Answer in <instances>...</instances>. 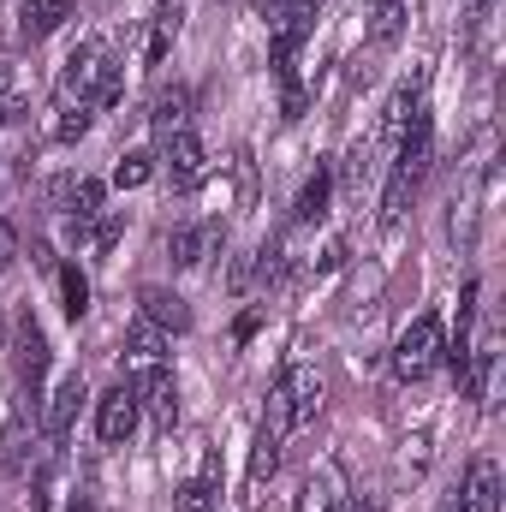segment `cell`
Masks as SVG:
<instances>
[{
  "instance_id": "6da1fadb",
  "label": "cell",
  "mask_w": 506,
  "mask_h": 512,
  "mask_svg": "<svg viewBox=\"0 0 506 512\" xmlns=\"http://www.w3.org/2000/svg\"><path fill=\"white\" fill-rule=\"evenodd\" d=\"M316 411H322V376L298 364V370H286L280 382L268 387V405H262V429L286 441L298 423H316Z\"/></svg>"
},
{
  "instance_id": "7a4b0ae2",
  "label": "cell",
  "mask_w": 506,
  "mask_h": 512,
  "mask_svg": "<svg viewBox=\"0 0 506 512\" xmlns=\"http://www.w3.org/2000/svg\"><path fill=\"white\" fill-rule=\"evenodd\" d=\"M441 346H447L441 316H417V322L393 340V376H399V382H423V376L441 364Z\"/></svg>"
},
{
  "instance_id": "3957f363",
  "label": "cell",
  "mask_w": 506,
  "mask_h": 512,
  "mask_svg": "<svg viewBox=\"0 0 506 512\" xmlns=\"http://www.w3.org/2000/svg\"><path fill=\"white\" fill-rule=\"evenodd\" d=\"M48 334L36 328V316H18V328H12V376L24 387V405H36L42 399V376H48Z\"/></svg>"
},
{
  "instance_id": "277c9868",
  "label": "cell",
  "mask_w": 506,
  "mask_h": 512,
  "mask_svg": "<svg viewBox=\"0 0 506 512\" xmlns=\"http://www.w3.org/2000/svg\"><path fill=\"white\" fill-rule=\"evenodd\" d=\"M108 66H114L108 42H78L72 60H66V72H60V96H78V102L90 108V90L108 78Z\"/></svg>"
},
{
  "instance_id": "5b68a950",
  "label": "cell",
  "mask_w": 506,
  "mask_h": 512,
  "mask_svg": "<svg viewBox=\"0 0 506 512\" xmlns=\"http://www.w3.org/2000/svg\"><path fill=\"white\" fill-rule=\"evenodd\" d=\"M167 179H173V191H197L209 179V149H203L197 131L167 137Z\"/></svg>"
},
{
  "instance_id": "8992f818",
  "label": "cell",
  "mask_w": 506,
  "mask_h": 512,
  "mask_svg": "<svg viewBox=\"0 0 506 512\" xmlns=\"http://www.w3.org/2000/svg\"><path fill=\"white\" fill-rule=\"evenodd\" d=\"M96 429H102L108 447H126L131 435H137V393H131L126 382L108 387V393L96 399Z\"/></svg>"
},
{
  "instance_id": "52a82bcc",
  "label": "cell",
  "mask_w": 506,
  "mask_h": 512,
  "mask_svg": "<svg viewBox=\"0 0 506 512\" xmlns=\"http://www.w3.org/2000/svg\"><path fill=\"white\" fill-rule=\"evenodd\" d=\"M429 161H435V126H429V108L417 102V114H411V126H405V137H399V179H423L429 173Z\"/></svg>"
},
{
  "instance_id": "ba28073f",
  "label": "cell",
  "mask_w": 506,
  "mask_h": 512,
  "mask_svg": "<svg viewBox=\"0 0 506 512\" xmlns=\"http://www.w3.org/2000/svg\"><path fill=\"white\" fill-rule=\"evenodd\" d=\"M227 245V227L221 221H191V227H173L167 233V256L179 262V268H197L203 256H215Z\"/></svg>"
},
{
  "instance_id": "9c48e42d",
  "label": "cell",
  "mask_w": 506,
  "mask_h": 512,
  "mask_svg": "<svg viewBox=\"0 0 506 512\" xmlns=\"http://www.w3.org/2000/svg\"><path fill=\"white\" fill-rule=\"evenodd\" d=\"M137 411H149V423H155L161 435H173V423H179V382H173V370H167V364L143 376Z\"/></svg>"
},
{
  "instance_id": "30bf717a",
  "label": "cell",
  "mask_w": 506,
  "mask_h": 512,
  "mask_svg": "<svg viewBox=\"0 0 506 512\" xmlns=\"http://www.w3.org/2000/svg\"><path fill=\"white\" fill-rule=\"evenodd\" d=\"M447 512H501V465H495V459H477V465L465 471L459 501Z\"/></svg>"
},
{
  "instance_id": "8fae6325",
  "label": "cell",
  "mask_w": 506,
  "mask_h": 512,
  "mask_svg": "<svg viewBox=\"0 0 506 512\" xmlns=\"http://www.w3.org/2000/svg\"><path fill=\"white\" fill-rule=\"evenodd\" d=\"M84 399H90V387H84V376H60V387L48 393V411H42V429L60 441L72 423H78V411H84Z\"/></svg>"
},
{
  "instance_id": "7c38bea8",
  "label": "cell",
  "mask_w": 506,
  "mask_h": 512,
  "mask_svg": "<svg viewBox=\"0 0 506 512\" xmlns=\"http://www.w3.org/2000/svg\"><path fill=\"white\" fill-rule=\"evenodd\" d=\"M137 316H149L161 334H167V328H173V334L191 328V304H185L179 292H167V286H143V292H137Z\"/></svg>"
},
{
  "instance_id": "4fadbf2b",
  "label": "cell",
  "mask_w": 506,
  "mask_h": 512,
  "mask_svg": "<svg viewBox=\"0 0 506 512\" xmlns=\"http://www.w3.org/2000/svg\"><path fill=\"white\" fill-rule=\"evenodd\" d=\"M149 131H155L161 143L179 137V131H191V90H185V84H173V90L155 96V108H149Z\"/></svg>"
},
{
  "instance_id": "5bb4252c",
  "label": "cell",
  "mask_w": 506,
  "mask_h": 512,
  "mask_svg": "<svg viewBox=\"0 0 506 512\" xmlns=\"http://www.w3.org/2000/svg\"><path fill=\"white\" fill-rule=\"evenodd\" d=\"M161 352H167V334H161L149 316H137V322L126 328V364L149 376V370H161Z\"/></svg>"
},
{
  "instance_id": "9a60e30c",
  "label": "cell",
  "mask_w": 506,
  "mask_h": 512,
  "mask_svg": "<svg viewBox=\"0 0 506 512\" xmlns=\"http://www.w3.org/2000/svg\"><path fill=\"white\" fill-rule=\"evenodd\" d=\"M66 18H72V0H30V6L18 12V36L36 48V42H48Z\"/></svg>"
},
{
  "instance_id": "2e32d148",
  "label": "cell",
  "mask_w": 506,
  "mask_h": 512,
  "mask_svg": "<svg viewBox=\"0 0 506 512\" xmlns=\"http://www.w3.org/2000/svg\"><path fill=\"white\" fill-rule=\"evenodd\" d=\"M179 24H185V6H179V0H161V6H155V30H149V42H143V66H161V60H167Z\"/></svg>"
},
{
  "instance_id": "e0dca14e",
  "label": "cell",
  "mask_w": 506,
  "mask_h": 512,
  "mask_svg": "<svg viewBox=\"0 0 506 512\" xmlns=\"http://www.w3.org/2000/svg\"><path fill=\"white\" fill-rule=\"evenodd\" d=\"M328 197H334V173H328V167H316V173L304 179V191H298V203H292V221H298V227H310V221H322V215H328Z\"/></svg>"
},
{
  "instance_id": "ac0fdd59",
  "label": "cell",
  "mask_w": 506,
  "mask_h": 512,
  "mask_svg": "<svg viewBox=\"0 0 506 512\" xmlns=\"http://www.w3.org/2000/svg\"><path fill=\"white\" fill-rule=\"evenodd\" d=\"M280 471V435H268V429H256V447H251V477H245V501H256L262 489H268V477Z\"/></svg>"
},
{
  "instance_id": "d6986e66",
  "label": "cell",
  "mask_w": 506,
  "mask_h": 512,
  "mask_svg": "<svg viewBox=\"0 0 506 512\" xmlns=\"http://www.w3.org/2000/svg\"><path fill=\"white\" fill-rule=\"evenodd\" d=\"M84 131H90V108H84L78 96H60V102H54V120H48V137H54V143H78Z\"/></svg>"
},
{
  "instance_id": "ffe728a7",
  "label": "cell",
  "mask_w": 506,
  "mask_h": 512,
  "mask_svg": "<svg viewBox=\"0 0 506 512\" xmlns=\"http://www.w3.org/2000/svg\"><path fill=\"white\" fill-rule=\"evenodd\" d=\"M405 36V0H370V42L393 48Z\"/></svg>"
},
{
  "instance_id": "44dd1931",
  "label": "cell",
  "mask_w": 506,
  "mask_h": 512,
  "mask_svg": "<svg viewBox=\"0 0 506 512\" xmlns=\"http://www.w3.org/2000/svg\"><path fill=\"white\" fill-rule=\"evenodd\" d=\"M102 197H108V185H102V179H78V185H72V197H66V221H72V227H90V221L102 215Z\"/></svg>"
},
{
  "instance_id": "7402d4cb",
  "label": "cell",
  "mask_w": 506,
  "mask_h": 512,
  "mask_svg": "<svg viewBox=\"0 0 506 512\" xmlns=\"http://www.w3.org/2000/svg\"><path fill=\"white\" fill-rule=\"evenodd\" d=\"M60 310H66L72 322L90 310V280H84V268H78V262H60Z\"/></svg>"
},
{
  "instance_id": "603a6c76",
  "label": "cell",
  "mask_w": 506,
  "mask_h": 512,
  "mask_svg": "<svg viewBox=\"0 0 506 512\" xmlns=\"http://www.w3.org/2000/svg\"><path fill=\"white\" fill-rule=\"evenodd\" d=\"M411 114H417V96L399 90V96L387 102V114H381V143H387V149H399V137H405V126H411Z\"/></svg>"
},
{
  "instance_id": "cb8c5ba5",
  "label": "cell",
  "mask_w": 506,
  "mask_h": 512,
  "mask_svg": "<svg viewBox=\"0 0 506 512\" xmlns=\"http://www.w3.org/2000/svg\"><path fill=\"white\" fill-rule=\"evenodd\" d=\"M149 179H155V155H149V149L120 155V167H114V185H120V191H137V185H149Z\"/></svg>"
},
{
  "instance_id": "d4e9b609",
  "label": "cell",
  "mask_w": 506,
  "mask_h": 512,
  "mask_svg": "<svg viewBox=\"0 0 506 512\" xmlns=\"http://www.w3.org/2000/svg\"><path fill=\"white\" fill-rule=\"evenodd\" d=\"M370 155H376V143H364V137L346 149V167H340V179H346V191H352V197H358V191H364V179H370Z\"/></svg>"
},
{
  "instance_id": "484cf974",
  "label": "cell",
  "mask_w": 506,
  "mask_h": 512,
  "mask_svg": "<svg viewBox=\"0 0 506 512\" xmlns=\"http://www.w3.org/2000/svg\"><path fill=\"white\" fill-rule=\"evenodd\" d=\"M173 512H221V495L197 477V483H185V489L173 495Z\"/></svg>"
},
{
  "instance_id": "4316f807",
  "label": "cell",
  "mask_w": 506,
  "mask_h": 512,
  "mask_svg": "<svg viewBox=\"0 0 506 512\" xmlns=\"http://www.w3.org/2000/svg\"><path fill=\"white\" fill-rule=\"evenodd\" d=\"M298 512H340L334 483H328V477H310V483H304V501H298Z\"/></svg>"
},
{
  "instance_id": "83f0119b",
  "label": "cell",
  "mask_w": 506,
  "mask_h": 512,
  "mask_svg": "<svg viewBox=\"0 0 506 512\" xmlns=\"http://www.w3.org/2000/svg\"><path fill=\"white\" fill-rule=\"evenodd\" d=\"M411 191H417L411 179H399V173L387 179V197H381V221H387V227H393V221L405 215V203H411Z\"/></svg>"
},
{
  "instance_id": "f1b7e54d",
  "label": "cell",
  "mask_w": 506,
  "mask_h": 512,
  "mask_svg": "<svg viewBox=\"0 0 506 512\" xmlns=\"http://www.w3.org/2000/svg\"><path fill=\"white\" fill-rule=\"evenodd\" d=\"M233 179H239V209H251V203H256V161H251V149H233Z\"/></svg>"
},
{
  "instance_id": "f546056e",
  "label": "cell",
  "mask_w": 506,
  "mask_h": 512,
  "mask_svg": "<svg viewBox=\"0 0 506 512\" xmlns=\"http://www.w3.org/2000/svg\"><path fill=\"white\" fill-rule=\"evenodd\" d=\"M0 108H6V120L24 114V90H18V66L12 60H0Z\"/></svg>"
},
{
  "instance_id": "4dcf8cb0",
  "label": "cell",
  "mask_w": 506,
  "mask_h": 512,
  "mask_svg": "<svg viewBox=\"0 0 506 512\" xmlns=\"http://www.w3.org/2000/svg\"><path fill=\"white\" fill-rule=\"evenodd\" d=\"M120 233H126V215H102V221H96V251L108 256L120 245Z\"/></svg>"
},
{
  "instance_id": "1f68e13d",
  "label": "cell",
  "mask_w": 506,
  "mask_h": 512,
  "mask_svg": "<svg viewBox=\"0 0 506 512\" xmlns=\"http://www.w3.org/2000/svg\"><path fill=\"white\" fill-rule=\"evenodd\" d=\"M72 185H78V173H60V179L48 185V209H54V215H66V197H72Z\"/></svg>"
},
{
  "instance_id": "d6a6232c",
  "label": "cell",
  "mask_w": 506,
  "mask_h": 512,
  "mask_svg": "<svg viewBox=\"0 0 506 512\" xmlns=\"http://www.w3.org/2000/svg\"><path fill=\"white\" fill-rule=\"evenodd\" d=\"M251 280H256V256H239L233 274H227V286H233V292H251Z\"/></svg>"
},
{
  "instance_id": "836d02e7",
  "label": "cell",
  "mask_w": 506,
  "mask_h": 512,
  "mask_svg": "<svg viewBox=\"0 0 506 512\" xmlns=\"http://www.w3.org/2000/svg\"><path fill=\"white\" fill-rule=\"evenodd\" d=\"M340 262H346V239H334V245H328V251H322V262H316V274H334V268H340Z\"/></svg>"
},
{
  "instance_id": "e575fe53",
  "label": "cell",
  "mask_w": 506,
  "mask_h": 512,
  "mask_svg": "<svg viewBox=\"0 0 506 512\" xmlns=\"http://www.w3.org/2000/svg\"><path fill=\"white\" fill-rule=\"evenodd\" d=\"M12 256H18V239H12V227H6V221H0V274H6V268H12Z\"/></svg>"
},
{
  "instance_id": "d590c367",
  "label": "cell",
  "mask_w": 506,
  "mask_h": 512,
  "mask_svg": "<svg viewBox=\"0 0 506 512\" xmlns=\"http://www.w3.org/2000/svg\"><path fill=\"white\" fill-rule=\"evenodd\" d=\"M251 334H256V310H251V316H239V328H233V340H239V346H245V340H251Z\"/></svg>"
},
{
  "instance_id": "8d00e7d4",
  "label": "cell",
  "mask_w": 506,
  "mask_h": 512,
  "mask_svg": "<svg viewBox=\"0 0 506 512\" xmlns=\"http://www.w3.org/2000/svg\"><path fill=\"white\" fill-rule=\"evenodd\" d=\"M316 6L322 0H286V12H304V18H316Z\"/></svg>"
},
{
  "instance_id": "74e56055",
  "label": "cell",
  "mask_w": 506,
  "mask_h": 512,
  "mask_svg": "<svg viewBox=\"0 0 506 512\" xmlns=\"http://www.w3.org/2000/svg\"><path fill=\"white\" fill-rule=\"evenodd\" d=\"M66 512H96V507H90V501H84V495H78V501H72V507H66Z\"/></svg>"
},
{
  "instance_id": "f35d334b",
  "label": "cell",
  "mask_w": 506,
  "mask_h": 512,
  "mask_svg": "<svg viewBox=\"0 0 506 512\" xmlns=\"http://www.w3.org/2000/svg\"><path fill=\"white\" fill-rule=\"evenodd\" d=\"M0 126H6V108H0Z\"/></svg>"
}]
</instances>
